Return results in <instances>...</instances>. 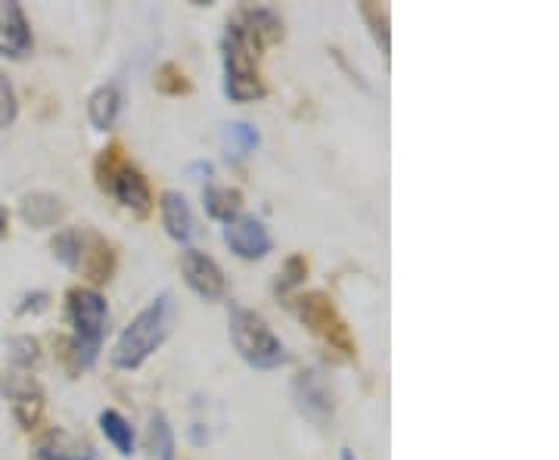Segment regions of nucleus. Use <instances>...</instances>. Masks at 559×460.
<instances>
[{
    "label": "nucleus",
    "mask_w": 559,
    "mask_h": 460,
    "mask_svg": "<svg viewBox=\"0 0 559 460\" xmlns=\"http://www.w3.org/2000/svg\"><path fill=\"white\" fill-rule=\"evenodd\" d=\"M171 333V299L159 296L153 299L143 311L134 315V320L121 330L119 342L112 345L109 361L119 370H140L146 361L162 349V342Z\"/></svg>",
    "instance_id": "f257e3e1"
},
{
    "label": "nucleus",
    "mask_w": 559,
    "mask_h": 460,
    "mask_svg": "<svg viewBox=\"0 0 559 460\" xmlns=\"http://www.w3.org/2000/svg\"><path fill=\"white\" fill-rule=\"evenodd\" d=\"M224 94L234 103H255L264 97V81L259 72L261 44L240 20L224 32Z\"/></svg>",
    "instance_id": "f03ea898"
},
{
    "label": "nucleus",
    "mask_w": 559,
    "mask_h": 460,
    "mask_svg": "<svg viewBox=\"0 0 559 460\" xmlns=\"http://www.w3.org/2000/svg\"><path fill=\"white\" fill-rule=\"evenodd\" d=\"M69 320H72V364L75 370H91L100 358L109 305L97 290L75 286L69 290Z\"/></svg>",
    "instance_id": "7ed1b4c3"
},
{
    "label": "nucleus",
    "mask_w": 559,
    "mask_h": 460,
    "mask_svg": "<svg viewBox=\"0 0 559 460\" xmlns=\"http://www.w3.org/2000/svg\"><path fill=\"white\" fill-rule=\"evenodd\" d=\"M50 249H53V259L62 261L69 271L81 274L84 281L106 283L116 271V252L94 227H66L53 237Z\"/></svg>",
    "instance_id": "20e7f679"
},
{
    "label": "nucleus",
    "mask_w": 559,
    "mask_h": 460,
    "mask_svg": "<svg viewBox=\"0 0 559 460\" xmlns=\"http://www.w3.org/2000/svg\"><path fill=\"white\" fill-rule=\"evenodd\" d=\"M230 342L240 358L255 370H274L286 364V345L267 327V320L240 305H230Z\"/></svg>",
    "instance_id": "39448f33"
},
{
    "label": "nucleus",
    "mask_w": 559,
    "mask_h": 460,
    "mask_svg": "<svg viewBox=\"0 0 559 460\" xmlns=\"http://www.w3.org/2000/svg\"><path fill=\"white\" fill-rule=\"evenodd\" d=\"M296 315L330 349L342 352L345 358L355 355V340L348 333V323L342 320V315L336 311V305H333L330 296H323V293H305V296L296 299Z\"/></svg>",
    "instance_id": "423d86ee"
},
{
    "label": "nucleus",
    "mask_w": 559,
    "mask_h": 460,
    "mask_svg": "<svg viewBox=\"0 0 559 460\" xmlns=\"http://www.w3.org/2000/svg\"><path fill=\"white\" fill-rule=\"evenodd\" d=\"M224 243L242 261H261L274 252V237L264 227V221L255 215H242V212L224 224Z\"/></svg>",
    "instance_id": "0eeeda50"
},
{
    "label": "nucleus",
    "mask_w": 559,
    "mask_h": 460,
    "mask_svg": "<svg viewBox=\"0 0 559 460\" xmlns=\"http://www.w3.org/2000/svg\"><path fill=\"white\" fill-rule=\"evenodd\" d=\"M180 268H183V281H187V286H190L200 299H224L227 281H224V271H221L218 261L212 259V256H205L200 249H187L183 259H180Z\"/></svg>",
    "instance_id": "6e6552de"
},
{
    "label": "nucleus",
    "mask_w": 559,
    "mask_h": 460,
    "mask_svg": "<svg viewBox=\"0 0 559 460\" xmlns=\"http://www.w3.org/2000/svg\"><path fill=\"white\" fill-rule=\"evenodd\" d=\"M32 47H35V40H32V28H28L22 7L20 3H3L0 7V57L22 60L32 54Z\"/></svg>",
    "instance_id": "1a4fd4ad"
},
{
    "label": "nucleus",
    "mask_w": 559,
    "mask_h": 460,
    "mask_svg": "<svg viewBox=\"0 0 559 460\" xmlns=\"http://www.w3.org/2000/svg\"><path fill=\"white\" fill-rule=\"evenodd\" d=\"M109 193H112L124 209H131L134 215H140V219H143V215H150V209H153L150 184H146V178L140 175L138 168H131V165H124L119 175L112 178V184H109Z\"/></svg>",
    "instance_id": "9d476101"
},
{
    "label": "nucleus",
    "mask_w": 559,
    "mask_h": 460,
    "mask_svg": "<svg viewBox=\"0 0 559 460\" xmlns=\"http://www.w3.org/2000/svg\"><path fill=\"white\" fill-rule=\"evenodd\" d=\"M162 224H165L171 240L190 243V237H193V212H190L187 200L175 190L162 193Z\"/></svg>",
    "instance_id": "9b49d317"
},
{
    "label": "nucleus",
    "mask_w": 559,
    "mask_h": 460,
    "mask_svg": "<svg viewBox=\"0 0 559 460\" xmlns=\"http://www.w3.org/2000/svg\"><path fill=\"white\" fill-rule=\"evenodd\" d=\"M38 460H97V455L91 445L72 439L62 429H53L38 441Z\"/></svg>",
    "instance_id": "f8f14e48"
},
{
    "label": "nucleus",
    "mask_w": 559,
    "mask_h": 460,
    "mask_svg": "<svg viewBox=\"0 0 559 460\" xmlns=\"http://www.w3.org/2000/svg\"><path fill=\"white\" fill-rule=\"evenodd\" d=\"M121 109V94L116 84H103L91 94L87 101V119L97 131H112L116 128V119H119Z\"/></svg>",
    "instance_id": "ddd939ff"
},
{
    "label": "nucleus",
    "mask_w": 559,
    "mask_h": 460,
    "mask_svg": "<svg viewBox=\"0 0 559 460\" xmlns=\"http://www.w3.org/2000/svg\"><path fill=\"white\" fill-rule=\"evenodd\" d=\"M146 451L150 460H175L178 445H175V429L165 414H153L150 417V429H146Z\"/></svg>",
    "instance_id": "4468645a"
},
{
    "label": "nucleus",
    "mask_w": 559,
    "mask_h": 460,
    "mask_svg": "<svg viewBox=\"0 0 559 460\" xmlns=\"http://www.w3.org/2000/svg\"><path fill=\"white\" fill-rule=\"evenodd\" d=\"M100 429L106 441L119 451L121 458H131L134 455V429H131V423L124 421L119 411H103Z\"/></svg>",
    "instance_id": "2eb2a0df"
},
{
    "label": "nucleus",
    "mask_w": 559,
    "mask_h": 460,
    "mask_svg": "<svg viewBox=\"0 0 559 460\" xmlns=\"http://www.w3.org/2000/svg\"><path fill=\"white\" fill-rule=\"evenodd\" d=\"M202 202H205V212H209L212 219H218L227 224V221L240 215L242 197L240 190H230V187H205Z\"/></svg>",
    "instance_id": "dca6fc26"
},
{
    "label": "nucleus",
    "mask_w": 559,
    "mask_h": 460,
    "mask_svg": "<svg viewBox=\"0 0 559 460\" xmlns=\"http://www.w3.org/2000/svg\"><path fill=\"white\" fill-rule=\"evenodd\" d=\"M62 212H66V205H62L57 197H28V200L22 202V215L28 224H35V227H50V224H57L62 219Z\"/></svg>",
    "instance_id": "f3484780"
},
{
    "label": "nucleus",
    "mask_w": 559,
    "mask_h": 460,
    "mask_svg": "<svg viewBox=\"0 0 559 460\" xmlns=\"http://www.w3.org/2000/svg\"><path fill=\"white\" fill-rule=\"evenodd\" d=\"M240 22L249 28V35L259 40V44L283 38V22H280L277 13H271V10H246L240 16Z\"/></svg>",
    "instance_id": "a211bd4d"
},
{
    "label": "nucleus",
    "mask_w": 559,
    "mask_h": 460,
    "mask_svg": "<svg viewBox=\"0 0 559 460\" xmlns=\"http://www.w3.org/2000/svg\"><path fill=\"white\" fill-rule=\"evenodd\" d=\"M224 141H227V150H234V156H249L259 146V131L246 121H234L224 128Z\"/></svg>",
    "instance_id": "6ab92c4d"
},
{
    "label": "nucleus",
    "mask_w": 559,
    "mask_h": 460,
    "mask_svg": "<svg viewBox=\"0 0 559 460\" xmlns=\"http://www.w3.org/2000/svg\"><path fill=\"white\" fill-rule=\"evenodd\" d=\"M156 91L178 97V94H190V91H193V84H190V79L180 72L178 66L165 62L159 72H156Z\"/></svg>",
    "instance_id": "aec40b11"
},
{
    "label": "nucleus",
    "mask_w": 559,
    "mask_h": 460,
    "mask_svg": "<svg viewBox=\"0 0 559 460\" xmlns=\"http://www.w3.org/2000/svg\"><path fill=\"white\" fill-rule=\"evenodd\" d=\"M124 165H128V162H124V156H121L119 143H112V146H106V150H103L100 160H97V184H100L103 190H109L112 178L119 175Z\"/></svg>",
    "instance_id": "412c9836"
},
{
    "label": "nucleus",
    "mask_w": 559,
    "mask_h": 460,
    "mask_svg": "<svg viewBox=\"0 0 559 460\" xmlns=\"http://www.w3.org/2000/svg\"><path fill=\"white\" fill-rule=\"evenodd\" d=\"M20 116V101L7 75H0V128H10Z\"/></svg>",
    "instance_id": "4be33fe9"
},
{
    "label": "nucleus",
    "mask_w": 559,
    "mask_h": 460,
    "mask_svg": "<svg viewBox=\"0 0 559 460\" xmlns=\"http://www.w3.org/2000/svg\"><path fill=\"white\" fill-rule=\"evenodd\" d=\"M305 278H308V261L301 259V256H293V259H286V264H283V274H280L277 290H289V286H299Z\"/></svg>",
    "instance_id": "5701e85b"
},
{
    "label": "nucleus",
    "mask_w": 559,
    "mask_h": 460,
    "mask_svg": "<svg viewBox=\"0 0 559 460\" xmlns=\"http://www.w3.org/2000/svg\"><path fill=\"white\" fill-rule=\"evenodd\" d=\"M342 460H358V458H355V455H352V451L345 448V451H342Z\"/></svg>",
    "instance_id": "b1692460"
},
{
    "label": "nucleus",
    "mask_w": 559,
    "mask_h": 460,
    "mask_svg": "<svg viewBox=\"0 0 559 460\" xmlns=\"http://www.w3.org/2000/svg\"><path fill=\"white\" fill-rule=\"evenodd\" d=\"M3 227H7V212L0 209V231H3Z\"/></svg>",
    "instance_id": "393cba45"
}]
</instances>
